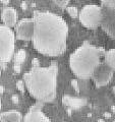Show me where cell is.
<instances>
[{"label": "cell", "instance_id": "2e32d148", "mask_svg": "<svg viewBox=\"0 0 115 122\" xmlns=\"http://www.w3.org/2000/svg\"><path fill=\"white\" fill-rule=\"evenodd\" d=\"M101 6L102 7H106V8L115 9V0H102L101 1Z\"/></svg>", "mask_w": 115, "mask_h": 122}, {"label": "cell", "instance_id": "5b68a950", "mask_svg": "<svg viewBox=\"0 0 115 122\" xmlns=\"http://www.w3.org/2000/svg\"><path fill=\"white\" fill-rule=\"evenodd\" d=\"M79 21L86 28H97L101 25L102 7L97 4H87L79 11Z\"/></svg>", "mask_w": 115, "mask_h": 122}, {"label": "cell", "instance_id": "5bb4252c", "mask_svg": "<svg viewBox=\"0 0 115 122\" xmlns=\"http://www.w3.org/2000/svg\"><path fill=\"white\" fill-rule=\"evenodd\" d=\"M104 62L108 65L113 71H115V48L110 49L105 52L104 55Z\"/></svg>", "mask_w": 115, "mask_h": 122}, {"label": "cell", "instance_id": "ac0fdd59", "mask_svg": "<svg viewBox=\"0 0 115 122\" xmlns=\"http://www.w3.org/2000/svg\"><path fill=\"white\" fill-rule=\"evenodd\" d=\"M16 86H17V89L20 90L21 92H24V91H25V86H26L25 81H18L16 82Z\"/></svg>", "mask_w": 115, "mask_h": 122}, {"label": "cell", "instance_id": "277c9868", "mask_svg": "<svg viewBox=\"0 0 115 122\" xmlns=\"http://www.w3.org/2000/svg\"><path fill=\"white\" fill-rule=\"evenodd\" d=\"M15 39L16 37L12 29L4 25L0 26V60L2 68H5L6 64L15 55Z\"/></svg>", "mask_w": 115, "mask_h": 122}, {"label": "cell", "instance_id": "30bf717a", "mask_svg": "<svg viewBox=\"0 0 115 122\" xmlns=\"http://www.w3.org/2000/svg\"><path fill=\"white\" fill-rule=\"evenodd\" d=\"M17 11L12 6H4L1 11V20L3 21V25L8 26V28H12L15 26L17 24Z\"/></svg>", "mask_w": 115, "mask_h": 122}, {"label": "cell", "instance_id": "d4e9b609", "mask_svg": "<svg viewBox=\"0 0 115 122\" xmlns=\"http://www.w3.org/2000/svg\"><path fill=\"white\" fill-rule=\"evenodd\" d=\"M98 122H105V121L103 120V119H99V120H98Z\"/></svg>", "mask_w": 115, "mask_h": 122}, {"label": "cell", "instance_id": "d6986e66", "mask_svg": "<svg viewBox=\"0 0 115 122\" xmlns=\"http://www.w3.org/2000/svg\"><path fill=\"white\" fill-rule=\"evenodd\" d=\"M71 86H73V89L78 93V92H79V83H78V79H72V81H71Z\"/></svg>", "mask_w": 115, "mask_h": 122}, {"label": "cell", "instance_id": "44dd1931", "mask_svg": "<svg viewBox=\"0 0 115 122\" xmlns=\"http://www.w3.org/2000/svg\"><path fill=\"white\" fill-rule=\"evenodd\" d=\"M12 101H13L14 104H17L18 103V97L16 96V95H14V96L12 97Z\"/></svg>", "mask_w": 115, "mask_h": 122}, {"label": "cell", "instance_id": "cb8c5ba5", "mask_svg": "<svg viewBox=\"0 0 115 122\" xmlns=\"http://www.w3.org/2000/svg\"><path fill=\"white\" fill-rule=\"evenodd\" d=\"M0 91H1V94H3V92H4V87H3L2 86H1V90Z\"/></svg>", "mask_w": 115, "mask_h": 122}, {"label": "cell", "instance_id": "603a6c76", "mask_svg": "<svg viewBox=\"0 0 115 122\" xmlns=\"http://www.w3.org/2000/svg\"><path fill=\"white\" fill-rule=\"evenodd\" d=\"M104 116H105L106 118H110V117H111V114H110V113H107V112H106V113H104Z\"/></svg>", "mask_w": 115, "mask_h": 122}, {"label": "cell", "instance_id": "4fadbf2b", "mask_svg": "<svg viewBox=\"0 0 115 122\" xmlns=\"http://www.w3.org/2000/svg\"><path fill=\"white\" fill-rule=\"evenodd\" d=\"M26 51L24 50V49H21L18 50L14 55V71L15 72H20L22 63L25 62V60L26 59Z\"/></svg>", "mask_w": 115, "mask_h": 122}, {"label": "cell", "instance_id": "7a4b0ae2", "mask_svg": "<svg viewBox=\"0 0 115 122\" xmlns=\"http://www.w3.org/2000/svg\"><path fill=\"white\" fill-rule=\"evenodd\" d=\"M58 66L52 63L47 67H32L24 74L29 93L38 102H52L56 97Z\"/></svg>", "mask_w": 115, "mask_h": 122}, {"label": "cell", "instance_id": "7c38bea8", "mask_svg": "<svg viewBox=\"0 0 115 122\" xmlns=\"http://www.w3.org/2000/svg\"><path fill=\"white\" fill-rule=\"evenodd\" d=\"M62 103L64 106H66L70 109H79L86 104V100L80 98H73L65 95V96L62 97Z\"/></svg>", "mask_w": 115, "mask_h": 122}, {"label": "cell", "instance_id": "e0dca14e", "mask_svg": "<svg viewBox=\"0 0 115 122\" xmlns=\"http://www.w3.org/2000/svg\"><path fill=\"white\" fill-rule=\"evenodd\" d=\"M54 3L62 9H66L69 6V0H54Z\"/></svg>", "mask_w": 115, "mask_h": 122}, {"label": "cell", "instance_id": "ffe728a7", "mask_svg": "<svg viewBox=\"0 0 115 122\" xmlns=\"http://www.w3.org/2000/svg\"><path fill=\"white\" fill-rule=\"evenodd\" d=\"M32 67H40L39 59H38V58H34L32 60Z\"/></svg>", "mask_w": 115, "mask_h": 122}, {"label": "cell", "instance_id": "8fae6325", "mask_svg": "<svg viewBox=\"0 0 115 122\" xmlns=\"http://www.w3.org/2000/svg\"><path fill=\"white\" fill-rule=\"evenodd\" d=\"M0 121L1 122H22L24 116L17 110H8L4 111L0 115Z\"/></svg>", "mask_w": 115, "mask_h": 122}, {"label": "cell", "instance_id": "3957f363", "mask_svg": "<svg viewBox=\"0 0 115 122\" xmlns=\"http://www.w3.org/2000/svg\"><path fill=\"white\" fill-rule=\"evenodd\" d=\"M102 55H105L103 49L90 43H84L71 53L69 66L78 78H91L95 69L100 65Z\"/></svg>", "mask_w": 115, "mask_h": 122}, {"label": "cell", "instance_id": "9c48e42d", "mask_svg": "<svg viewBox=\"0 0 115 122\" xmlns=\"http://www.w3.org/2000/svg\"><path fill=\"white\" fill-rule=\"evenodd\" d=\"M43 104L42 102H37L33 105L24 116L22 122H50V119L42 110Z\"/></svg>", "mask_w": 115, "mask_h": 122}, {"label": "cell", "instance_id": "6da1fadb", "mask_svg": "<svg viewBox=\"0 0 115 122\" xmlns=\"http://www.w3.org/2000/svg\"><path fill=\"white\" fill-rule=\"evenodd\" d=\"M33 18L35 30L32 43L46 56L61 55L66 49L68 25L60 15L50 11H36Z\"/></svg>", "mask_w": 115, "mask_h": 122}, {"label": "cell", "instance_id": "484cf974", "mask_svg": "<svg viewBox=\"0 0 115 122\" xmlns=\"http://www.w3.org/2000/svg\"><path fill=\"white\" fill-rule=\"evenodd\" d=\"M112 91H113V93L115 94V86H113V87H112Z\"/></svg>", "mask_w": 115, "mask_h": 122}, {"label": "cell", "instance_id": "8992f818", "mask_svg": "<svg viewBox=\"0 0 115 122\" xmlns=\"http://www.w3.org/2000/svg\"><path fill=\"white\" fill-rule=\"evenodd\" d=\"M34 30H35V20L33 17H26L18 20L16 25L14 26L15 37L18 40L32 41Z\"/></svg>", "mask_w": 115, "mask_h": 122}, {"label": "cell", "instance_id": "ba28073f", "mask_svg": "<svg viewBox=\"0 0 115 122\" xmlns=\"http://www.w3.org/2000/svg\"><path fill=\"white\" fill-rule=\"evenodd\" d=\"M100 26L111 39L115 40V9L102 7V21Z\"/></svg>", "mask_w": 115, "mask_h": 122}, {"label": "cell", "instance_id": "52a82bcc", "mask_svg": "<svg viewBox=\"0 0 115 122\" xmlns=\"http://www.w3.org/2000/svg\"><path fill=\"white\" fill-rule=\"evenodd\" d=\"M113 70L107 65L105 62H101L100 65L95 69L92 74V79L94 81L97 86H106L111 81L113 77Z\"/></svg>", "mask_w": 115, "mask_h": 122}, {"label": "cell", "instance_id": "9a60e30c", "mask_svg": "<svg viewBox=\"0 0 115 122\" xmlns=\"http://www.w3.org/2000/svg\"><path fill=\"white\" fill-rule=\"evenodd\" d=\"M66 11H67L68 14H69L71 17H76V16H78V15H79L78 7L74 6V5H69L66 8Z\"/></svg>", "mask_w": 115, "mask_h": 122}, {"label": "cell", "instance_id": "4316f807", "mask_svg": "<svg viewBox=\"0 0 115 122\" xmlns=\"http://www.w3.org/2000/svg\"><path fill=\"white\" fill-rule=\"evenodd\" d=\"M113 122H115V120H114V121H113Z\"/></svg>", "mask_w": 115, "mask_h": 122}, {"label": "cell", "instance_id": "7402d4cb", "mask_svg": "<svg viewBox=\"0 0 115 122\" xmlns=\"http://www.w3.org/2000/svg\"><path fill=\"white\" fill-rule=\"evenodd\" d=\"M9 0H1V4H9Z\"/></svg>", "mask_w": 115, "mask_h": 122}]
</instances>
